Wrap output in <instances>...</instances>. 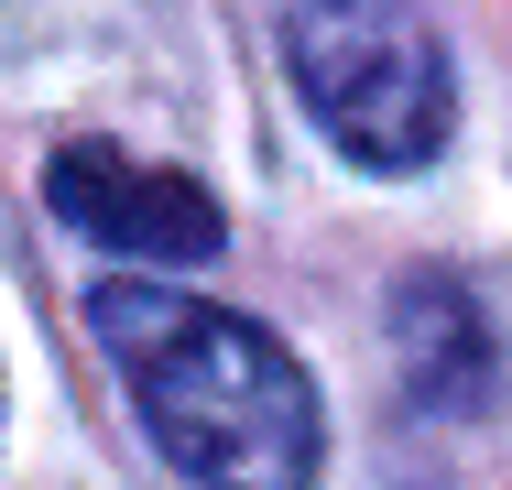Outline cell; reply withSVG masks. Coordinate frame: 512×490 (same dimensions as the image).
I'll list each match as a JSON object with an SVG mask.
<instances>
[{
	"instance_id": "obj_1",
	"label": "cell",
	"mask_w": 512,
	"mask_h": 490,
	"mask_svg": "<svg viewBox=\"0 0 512 490\" xmlns=\"http://www.w3.org/2000/svg\"><path fill=\"white\" fill-rule=\"evenodd\" d=\"M88 327L120 360V382L142 403L153 447L207 490H306L316 469V382L295 371V349L207 294L164 284H99Z\"/></svg>"
},
{
	"instance_id": "obj_2",
	"label": "cell",
	"mask_w": 512,
	"mask_h": 490,
	"mask_svg": "<svg viewBox=\"0 0 512 490\" xmlns=\"http://www.w3.org/2000/svg\"><path fill=\"white\" fill-rule=\"evenodd\" d=\"M284 66L306 88L316 131L349 164H382V175L425 164L458 120L447 44L414 11H284Z\"/></svg>"
},
{
	"instance_id": "obj_3",
	"label": "cell",
	"mask_w": 512,
	"mask_h": 490,
	"mask_svg": "<svg viewBox=\"0 0 512 490\" xmlns=\"http://www.w3.org/2000/svg\"><path fill=\"white\" fill-rule=\"evenodd\" d=\"M44 196H55L66 229H88V240L131 251V262H207V251L229 240V218H218V196H207L197 175L131 164L120 142H66V153L44 164Z\"/></svg>"
},
{
	"instance_id": "obj_4",
	"label": "cell",
	"mask_w": 512,
	"mask_h": 490,
	"mask_svg": "<svg viewBox=\"0 0 512 490\" xmlns=\"http://www.w3.org/2000/svg\"><path fill=\"white\" fill-rule=\"evenodd\" d=\"M393 327H404V349H414V392H436V403H480L491 349H480V316H469V294L447 284V273H414L404 305H393Z\"/></svg>"
}]
</instances>
